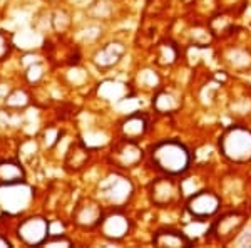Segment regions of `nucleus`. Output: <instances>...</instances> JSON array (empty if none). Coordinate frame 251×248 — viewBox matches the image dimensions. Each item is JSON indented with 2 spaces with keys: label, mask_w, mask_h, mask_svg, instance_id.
I'll list each match as a JSON object with an SVG mask.
<instances>
[{
  "label": "nucleus",
  "mask_w": 251,
  "mask_h": 248,
  "mask_svg": "<svg viewBox=\"0 0 251 248\" xmlns=\"http://www.w3.org/2000/svg\"><path fill=\"white\" fill-rule=\"evenodd\" d=\"M151 158L157 169H161L166 174H171V176L184 173L191 163V156H189L186 146L173 139L157 143L152 148Z\"/></svg>",
  "instance_id": "1"
},
{
  "label": "nucleus",
  "mask_w": 251,
  "mask_h": 248,
  "mask_svg": "<svg viewBox=\"0 0 251 248\" xmlns=\"http://www.w3.org/2000/svg\"><path fill=\"white\" fill-rule=\"evenodd\" d=\"M220 148L223 156L229 161H251V131L243 126H231L221 136Z\"/></svg>",
  "instance_id": "2"
},
{
  "label": "nucleus",
  "mask_w": 251,
  "mask_h": 248,
  "mask_svg": "<svg viewBox=\"0 0 251 248\" xmlns=\"http://www.w3.org/2000/svg\"><path fill=\"white\" fill-rule=\"evenodd\" d=\"M220 208H221L220 196L208 190L196 191V193L189 196L188 201V211L194 218H200V220L213 217L214 213H218Z\"/></svg>",
  "instance_id": "3"
},
{
  "label": "nucleus",
  "mask_w": 251,
  "mask_h": 248,
  "mask_svg": "<svg viewBox=\"0 0 251 248\" xmlns=\"http://www.w3.org/2000/svg\"><path fill=\"white\" fill-rule=\"evenodd\" d=\"M151 200L157 206H168L181 196V185H177L173 178H157L151 185Z\"/></svg>",
  "instance_id": "4"
},
{
  "label": "nucleus",
  "mask_w": 251,
  "mask_h": 248,
  "mask_svg": "<svg viewBox=\"0 0 251 248\" xmlns=\"http://www.w3.org/2000/svg\"><path fill=\"white\" fill-rule=\"evenodd\" d=\"M243 221H245V217L240 213H229L225 215L223 218H220V221H216L213 228V233L216 235L220 240H226L233 235H236V231L241 228Z\"/></svg>",
  "instance_id": "5"
},
{
  "label": "nucleus",
  "mask_w": 251,
  "mask_h": 248,
  "mask_svg": "<svg viewBox=\"0 0 251 248\" xmlns=\"http://www.w3.org/2000/svg\"><path fill=\"white\" fill-rule=\"evenodd\" d=\"M132 193V186L126 178H111V181H107L106 185V196L111 200L112 203H124L131 196Z\"/></svg>",
  "instance_id": "6"
},
{
  "label": "nucleus",
  "mask_w": 251,
  "mask_h": 248,
  "mask_svg": "<svg viewBox=\"0 0 251 248\" xmlns=\"http://www.w3.org/2000/svg\"><path fill=\"white\" fill-rule=\"evenodd\" d=\"M154 243L157 247H188L189 238L186 233L176 230H159L154 235Z\"/></svg>",
  "instance_id": "7"
},
{
  "label": "nucleus",
  "mask_w": 251,
  "mask_h": 248,
  "mask_svg": "<svg viewBox=\"0 0 251 248\" xmlns=\"http://www.w3.org/2000/svg\"><path fill=\"white\" fill-rule=\"evenodd\" d=\"M129 231V221L127 218L121 217V215H112L104 223V235L109 238H123Z\"/></svg>",
  "instance_id": "8"
},
{
  "label": "nucleus",
  "mask_w": 251,
  "mask_h": 248,
  "mask_svg": "<svg viewBox=\"0 0 251 248\" xmlns=\"http://www.w3.org/2000/svg\"><path fill=\"white\" fill-rule=\"evenodd\" d=\"M152 104H154L156 111H159V112H173V111H176V109H179L181 101H179V97L176 94H173V92L161 91V92H157Z\"/></svg>",
  "instance_id": "9"
},
{
  "label": "nucleus",
  "mask_w": 251,
  "mask_h": 248,
  "mask_svg": "<svg viewBox=\"0 0 251 248\" xmlns=\"http://www.w3.org/2000/svg\"><path fill=\"white\" fill-rule=\"evenodd\" d=\"M117 158H119L121 165H123L124 168H127V166H134L141 161L143 151H141L134 143H127L117 151Z\"/></svg>",
  "instance_id": "10"
},
{
  "label": "nucleus",
  "mask_w": 251,
  "mask_h": 248,
  "mask_svg": "<svg viewBox=\"0 0 251 248\" xmlns=\"http://www.w3.org/2000/svg\"><path fill=\"white\" fill-rule=\"evenodd\" d=\"M123 131L126 138H129V141H136V138L143 136L146 131V119L141 116H131L124 121Z\"/></svg>",
  "instance_id": "11"
},
{
  "label": "nucleus",
  "mask_w": 251,
  "mask_h": 248,
  "mask_svg": "<svg viewBox=\"0 0 251 248\" xmlns=\"http://www.w3.org/2000/svg\"><path fill=\"white\" fill-rule=\"evenodd\" d=\"M228 60H229V64H231L233 67L245 69V67H248L251 64V55L248 54V52H245V51H233L231 54L228 55Z\"/></svg>",
  "instance_id": "12"
},
{
  "label": "nucleus",
  "mask_w": 251,
  "mask_h": 248,
  "mask_svg": "<svg viewBox=\"0 0 251 248\" xmlns=\"http://www.w3.org/2000/svg\"><path fill=\"white\" fill-rule=\"evenodd\" d=\"M157 57H159L161 64H173L177 57V51L171 44H163L157 51Z\"/></svg>",
  "instance_id": "13"
},
{
  "label": "nucleus",
  "mask_w": 251,
  "mask_h": 248,
  "mask_svg": "<svg viewBox=\"0 0 251 248\" xmlns=\"http://www.w3.org/2000/svg\"><path fill=\"white\" fill-rule=\"evenodd\" d=\"M240 243H246V245H251V230H250V231H246V233H243V235H241Z\"/></svg>",
  "instance_id": "14"
}]
</instances>
